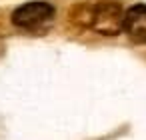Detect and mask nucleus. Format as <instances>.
Wrapping results in <instances>:
<instances>
[{"mask_svg":"<svg viewBox=\"0 0 146 140\" xmlns=\"http://www.w3.org/2000/svg\"><path fill=\"white\" fill-rule=\"evenodd\" d=\"M124 14L126 10L116 0H98L94 2L90 30L102 36H118L124 32Z\"/></svg>","mask_w":146,"mask_h":140,"instance_id":"1","label":"nucleus"},{"mask_svg":"<svg viewBox=\"0 0 146 140\" xmlns=\"http://www.w3.org/2000/svg\"><path fill=\"white\" fill-rule=\"evenodd\" d=\"M54 18V6L46 0H32L20 4L12 12V24L26 30H36Z\"/></svg>","mask_w":146,"mask_h":140,"instance_id":"2","label":"nucleus"},{"mask_svg":"<svg viewBox=\"0 0 146 140\" xmlns=\"http://www.w3.org/2000/svg\"><path fill=\"white\" fill-rule=\"evenodd\" d=\"M124 32L136 44H146V4H132L124 14Z\"/></svg>","mask_w":146,"mask_h":140,"instance_id":"3","label":"nucleus"},{"mask_svg":"<svg viewBox=\"0 0 146 140\" xmlns=\"http://www.w3.org/2000/svg\"><path fill=\"white\" fill-rule=\"evenodd\" d=\"M92 10H94V2H82L72 6L70 10V22L78 28H88L92 24Z\"/></svg>","mask_w":146,"mask_h":140,"instance_id":"4","label":"nucleus"}]
</instances>
